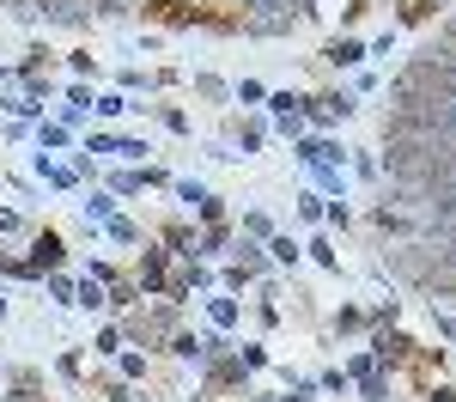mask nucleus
<instances>
[{
    "label": "nucleus",
    "mask_w": 456,
    "mask_h": 402,
    "mask_svg": "<svg viewBox=\"0 0 456 402\" xmlns=\"http://www.w3.org/2000/svg\"><path fill=\"white\" fill-rule=\"evenodd\" d=\"M110 6H122V0H110Z\"/></svg>",
    "instance_id": "1"
}]
</instances>
